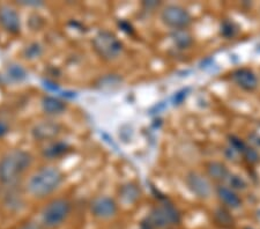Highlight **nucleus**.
Segmentation results:
<instances>
[{
	"mask_svg": "<svg viewBox=\"0 0 260 229\" xmlns=\"http://www.w3.org/2000/svg\"><path fill=\"white\" fill-rule=\"evenodd\" d=\"M34 156L26 149L12 148L0 156V185L14 187L27 176Z\"/></svg>",
	"mask_w": 260,
	"mask_h": 229,
	"instance_id": "f257e3e1",
	"label": "nucleus"
},
{
	"mask_svg": "<svg viewBox=\"0 0 260 229\" xmlns=\"http://www.w3.org/2000/svg\"><path fill=\"white\" fill-rule=\"evenodd\" d=\"M243 154H244L245 159L249 161L250 163H257V162L259 161V154L255 152L253 148H250L246 146V148L244 149Z\"/></svg>",
	"mask_w": 260,
	"mask_h": 229,
	"instance_id": "aec40b11",
	"label": "nucleus"
},
{
	"mask_svg": "<svg viewBox=\"0 0 260 229\" xmlns=\"http://www.w3.org/2000/svg\"><path fill=\"white\" fill-rule=\"evenodd\" d=\"M10 132V125L6 120L0 119V139H3L4 137H6Z\"/></svg>",
	"mask_w": 260,
	"mask_h": 229,
	"instance_id": "412c9836",
	"label": "nucleus"
},
{
	"mask_svg": "<svg viewBox=\"0 0 260 229\" xmlns=\"http://www.w3.org/2000/svg\"><path fill=\"white\" fill-rule=\"evenodd\" d=\"M141 229H155L153 226H152V223H150L148 220H145V221H142V223H141Z\"/></svg>",
	"mask_w": 260,
	"mask_h": 229,
	"instance_id": "b1692460",
	"label": "nucleus"
},
{
	"mask_svg": "<svg viewBox=\"0 0 260 229\" xmlns=\"http://www.w3.org/2000/svg\"><path fill=\"white\" fill-rule=\"evenodd\" d=\"M147 220L152 223L154 228H163L169 224L178 223L180 220V214L174 205L169 203L161 204L154 207Z\"/></svg>",
	"mask_w": 260,
	"mask_h": 229,
	"instance_id": "423d86ee",
	"label": "nucleus"
},
{
	"mask_svg": "<svg viewBox=\"0 0 260 229\" xmlns=\"http://www.w3.org/2000/svg\"><path fill=\"white\" fill-rule=\"evenodd\" d=\"M173 37L176 42V44H177L180 48H187L192 42L191 35L185 30H176Z\"/></svg>",
	"mask_w": 260,
	"mask_h": 229,
	"instance_id": "f3484780",
	"label": "nucleus"
},
{
	"mask_svg": "<svg viewBox=\"0 0 260 229\" xmlns=\"http://www.w3.org/2000/svg\"><path fill=\"white\" fill-rule=\"evenodd\" d=\"M70 149L71 148L69 144L56 139L45 144L43 149H42V156H43L45 160L60 159L61 156L66 155V154L70 152Z\"/></svg>",
	"mask_w": 260,
	"mask_h": 229,
	"instance_id": "f8f14e48",
	"label": "nucleus"
},
{
	"mask_svg": "<svg viewBox=\"0 0 260 229\" xmlns=\"http://www.w3.org/2000/svg\"><path fill=\"white\" fill-rule=\"evenodd\" d=\"M72 212V203L67 198L51 199L44 205L40 213L41 226L48 229H53L61 226Z\"/></svg>",
	"mask_w": 260,
	"mask_h": 229,
	"instance_id": "7ed1b4c3",
	"label": "nucleus"
},
{
	"mask_svg": "<svg viewBox=\"0 0 260 229\" xmlns=\"http://www.w3.org/2000/svg\"><path fill=\"white\" fill-rule=\"evenodd\" d=\"M207 173L214 181H224L229 177L228 168L221 162H209L207 165Z\"/></svg>",
	"mask_w": 260,
	"mask_h": 229,
	"instance_id": "dca6fc26",
	"label": "nucleus"
},
{
	"mask_svg": "<svg viewBox=\"0 0 260 229\" xmlns=\"http://www.w3.org/2000/svg\"><path fill=\"white\" fill-rule=\"evenodd\" d=\"M40 52L41 48L37 44L34 45V47H29L27 49V56H29V58H36L37 56H40Z\"/></svg>",
	"mask_w": 260,
	"mask_h": 229,
	"instance_id": "4be33fe9",
	"label": "nucleus"
},
{
	"mask_svg": "<svg viewBox=\"0 0 260 229\" xmlns=\"http://www.w3.org/2000/svg\"><path fill=\"white\" fill-rule=\"evenodd\" d=\"M244 229H253V228H250V227H245Z\"/></svg>",
	"mask_w": 260,
	"mask_h": 229,
	"instance_id": "a878e982",
	"label": "nucleus"
},
{
	"mask_svg": "<svg viewBox=\"0 0 260 229\" xmlns=\"http://www.w3.org/2000/svg\"><path fill=\"white\" fill-rule=\"evenodd\" d=\"M16 229H41V224L34 221H28V222L22 223Z\"/></svg>",
	"mask_w": 260,
	"mask_h": 229,
	"instance_id": "5701e85b",
	"label": "nucleus"
},
{
	"mask_svg": "<svg viewBox=\"0 0 260 229\" xmlns=\"http://www.w3.org/2000/svg\"><path fill=\"white\" fill-rule=\"evenodd\" d=\"M64 178V174L56 166L40 167L26 178L24 191L34 199H47L60 189Z\"/></svg>",
	"mask_w": 260,
	"mask_h": 229,
	"instance_id": "f03ea898",
	"label": "nucleus"
},
{
	"mask_svg": "<svg viewBox=\"0 0 260 229\" xmlns=\"http://www.w3.org/2000/svg\"><path fill=\"white\" fill-rule=\"evenodd\" d=\"M90 212L95 218L107 220L111 219L118 212V205L110 197L107 195H99L90 203Z\"/></svg>",
	"mask_w": 260,
	"mask_h": 229,
	"instance_id": "0eeeda50",
	"label": "nucleus"
},
{
	"mask_svg": "<svg viewBox=\"0 0 260 229\" xmlns=\"http://www.w3.org/2000/svg\"><path fill=\"white\" fill-rule=\"evenodd\" d=\"M217 195H219L221 202L230 208H238L242 205V199L240 198V195L228 186L221 185L217 187Z\"/></svg>",
	"mask_w": 260,
	"mask_h": 229,
	"instance_id": "4468645a",
	"label": "nucleus"
},
{
	"mask_svg": "<svg viewBox=\"0 0 260 229\" xmlns=\"http://www.w3.org/2000/svg\"><path fill=\"white\" fill-rule=\"evenodd\" d=\"M233 80L238 87L246 91H252L258 86V79L251 70L240 69L233 73Z\"/></svg>",
	"mask_w": 260,
	"mask_h": 229,
	"instance_id": "9b49d317",
	"label": "nucleus"
},
{
	"mask_svg": "<svg viewBox=\"0 0 260 229\" xmlns=\"http://www.w3.org/2000/svg\"><path fill=\"white\" fill-rule=\"evenodd\" d=\"M60 132V126L57 123L52 122H42L40 124H36L35 127L32 128V136L34 138L39 141H43V143H49V141L56 140L57 136Z\"/></svg>",
	"mask_w": 260,
	"mask_h": 229,
	"instance_id": "9d476101",
	"label": "nucleus"
},
{
	"mask_svg": "<svg viewBox=\"0 0 260 229\" xmlns=\"http://www.w3.org/2000/svg\"><path fill=\"white\" fill-rule=\"evenodd\" d=\"M229 183H230V189H237V190H241V189H245V186H246V184H245V182H244V180H243V178H241V177H238V176H230L229 177Z\"/></svg>",
	"mask_w": 260,
	"mask_h": 229,
	"instance_id": "6ab92c4d",
	"label": "nucleus"
},
{
	"mask_svg": "<svg viewBox=\"0 0 260 229\" xmlns=\"http://www.w3.org/2000/svg\"><path fill=\"white\" fill-rule=\"evenodd\" d=\"M0 27L8 34H19L21 31V19L18 11L6 5L0 6Z\"/></svg>",
	"mask_w": 260,
	"mask_h": 229,
	"instance_id": "6e6552de",
	"label": "nucleus"
},
{
	"mask_svg": "<svg viewBox=\"0 0 260 229\" xmlns=\"http://www.w3.org/2000/svg\"><path fill=\"white\" fill-rule=\"evenodd\" d=\"M42 109L49 116H58L64 114L66 110V103L58 97L44 96L41 102Z\"/></svg>",
	"mask_w": 260,
	"mask_h": 229,
	"instance_id": "ddd939ff",
	"label": "nucleus"
},
{
	"mask_svg": "<svg viewBox=\"0 0 260 229\" xmlns=\"http://www.w3.org/2000/svg\"><path fill=\"white\" fill-rule=\"evenodd\" d=\"M161 19L166 26L175 29V30H184L192 22L191 14L186 8L178 5H169L163 8L161 12Z\"/></svg>",
	"mask_w": 260,
	"mask_h": 229,
	"instance_id": "39448f33",
	"label": "nucleus"
},
{
	"mask_svg": "<svg viewBox=\"0 0 260 229\" xmlns=\"http://www.w3.org/2000/svg\"><path fill=\"white\" fill-rule=\"evenodd\" d=\"M258 219H259V220H260V211H259V212H258Z\"/></svg>",
	"mask_w": 260,
	"mask_h": 229,
	"instance_id": "393cba45",
	"label": "nucleus"
},
{
	"mask_svg": "<svg viewBox=\"0 0 260 229\" xmlns=\"http://www.w3.org/2000/svg\"><path fill=\"white\" fill-rule=\"evenodd\" d=\"M93 48L99 57L106 61H112L123 53L124 45L114 32L101 30L93 39Z\"/></svg>",
	"mask_w": 260,
	"mask_h": 229,
	"instance_id": "20e7f679",
	"label": "nucleus"
},
{
	"mask_svg": "<svg viewBox=\"0 0 260 229\" xmlns=\"http://www.w3.org/2000/svg\"><path fill=\"white\" fill-rule=\"evenodd\" d=\"M186 185L191 192L199 198H208L212 193V186L203 175L192 172L186 176Z\"/></svg>",
	"mask_w": 260,
	"mask_h": 229,
	"instance_id": "1a4fd4ad",
	"label": "nucleus"
},
{
	"mask_svg": "<svg viewBox=\"0 0 260 229\" xmlns=\"http://www.w3.org/2000/svg\"><path fill=\"white\" fill-rule=\"evenodd\" d=\"M140 197V190L136 184L133 183H127L124 184L119 189V198L121 202L125 204H132L137 202Z\"/></svg>",
	"mask_w": 260,
	"mask_h": 229,
	"instance_id": "2eb2a0df",
	"label": "nucleus"
},
{
	"mask_svg": "<svg viewBox=\"0 0 260 229\" xmlns=\"http://www.w3.org/2000/svg\"><path fill=\"white\" fill-rule=\"evenodd\" d=\"M237 29L235 27V24L233 22H229V21H225V22L221 26V32L222 35L225 37H233L235 34H236Z\"/></svg>",
	"mask_w": 260,
	"mask_h": 229,
	"instance_id": "a211bd4d",
	"label": "nucleus"
}]
</instances>
